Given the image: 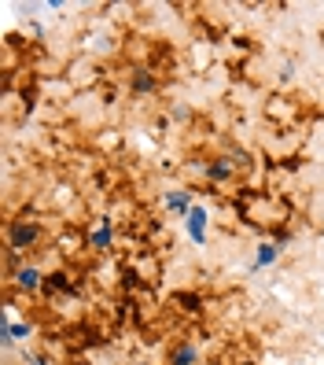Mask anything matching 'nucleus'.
<instances>
[{
	"label": "nucleus",
	"mask_w": 324,
	"mask_h": 365,
	"mask_svg": "<svg viewBox=\"0 0 324 365\" xmlns=\"http://www.w3.org/2000/svg\"><path fill=\"white\" fill-rule=\"evenodd\" d=\"M133 365H147V361H133Z\"/></svg>",
	"instance_id": "obj_15"
},
{
	"label": "nucleus",
	"mask_w": 324,
	"mask_h": 365,
	"mask_svg": "<svg viewBox=\"0 0 324 365\" xmlns=\"http://www.w3.org/2000/svg\"><path fill=\"white\" fill-rule=\"evenodd\" d=\"M33 336V329L26 325V321H11V314L4 310V317H0V347L11 351L15 343H26Z\"/></svg>",
	"instance_id": "obj_2"
},
{
	"label": "nucleus",
	"mask_w": 324,
	"mask_h": 365,
	"mask_svg": "<svg viewBox=\"0 0 324 365\" xmlns=\"http://www.w3.org/2000/svg\"><path fill=\"white\" fill-rule=\"evenodd\" d=\"M166 207L174 210V214H181V218H188V210L196 207V203H192V192L188 188H177V192H166Z\"/></svg>",
	"instance_id": "obj_10"
},
{
	"label": "nucleus",
	"mask_w": 324,
	"mask_h": 365,
	"mask_svg": "<svg viewBox=\"0 0 324 365\" xmlns=\"http://www.w3.org/2000/svg\"><path fill=\"white\" fill-rule=\"evenodd\" d=\"M203 178H207L210 185L229 181V178H232V159H210V163L203 166Z\"/></svg>",
	"instance_id": "obj_8"
},
{
	"label": "nucleus",
	"mask_w": 324,
	"mask_h": 365,
	"mask_svg": "<svg viewBox=\"0 0 324 365\" xmlns=\"http://www.w3.org/2000/svg\"><path fill=\"white\" fill-rule=\"evenodd\" d=\"M236 365H254V361H236Z\"/></svg>",
	"instance_id": "obj_14"
},
{
	"label": "nucleus",
	"mask_w": 324,
	"mask_h": 365,
	"mask_svg": "<svg viewBox=\"0 0 324 365\" xmlns=\"http://www.w3.org/2000/svg\"><path fill=\"white\" fill-rule=\"evenodd\" d=\"M41 240V222H30V218H19V222H8V251H30L33 244Z\"/></svg>",
	"instance_id": "obj_1"
},
{
	"label": "nucleus",
	"mask_w": 324,
	"mask_h": 365,
	"mask_svg": "<svg viewBox=\"0 0 324 365\" xmlns=\"http://www.w3.org/2000/svg\"><path fill=\"white\" fill-rule=\"evenodd\" d=\"M11 281H15L19 292H41V288H45V273H41L37 266H19L11 273Z\"/></svg>",
	"instance_id": "obj_4"
},
{
	"label": "nucleus",
	"mask_w": 324,
	"mask_h": 365,
	"mask_svg": "<svg viewBox=\"0 0 324 365\" xmlns=\"http://www.w3.org/2000/svg\"><path fill=\"white\" fill-rule=\"evenodd\" d=\"M184 229H188V240L196 244V247H203L207 244V229H210V214H207V207H192L188 210V218H184Z\"/></svg>",
	"instance_id": "obj_3"
},
{
	"label": "nucleus",
	"mask_w": 324,
	"mask_h": 365,
	"mask_svg": "<svg viewBox=\"0 0 324 365\" xmlns=\"http://www.w3.org/2000/svg\"><path fill=\"white\" fill-rule=\"evenodd\" d=\"M133 93L137 96H151V93H155V78H151V74H133Z\"/></svg>",
	"instance_id": "obj_11"
},
{
	"label": "nucleus",
	"mask_w": 324,
	"mask_h": 365,
	"mask_svg": "<svg viewBox=\"0 0 324 365\" xmlns=\"http://www.w3.org/2000/svg\"><path fill=\"white\" fill-rule=\"evenodd\" d=\"M111 240H115V222L100 218V222L93 225V236H89V244H93L96 251H107V247H111Z\"/></svg>",
	"instance_id": "obj_9"
},
{
	"label": "nucleus",
	"mask_w": 324,
	"mask_h": 365,
	"mask_svg": "<svg viewBox=\"0 0 324 365\" xmlns=\"http://www.w3.org/2000/svg\"><path fill=\"white\" fill-rule=\"evenodd\" d=\"M280 255H284V251H280V244H276V240H262V244L254 247V262H251V273L276 266V262H280Z\"/></svg>",
	"instance_id": "obj_5"
},
{
	"label": "nucleus",
	"mask_w": 324,
	"mask_h": 365,
	"mask_svg": "<svg viewBox=\"0 0 324 365\" xmlns=\"http://www.w3.org/2000/svg\"><path fill=\"white\" fill-rule=\"evenodd\" d=\"M23 361H26V365H48L45 354H33V351H23Z\"/></svg>",
	"instance_id": "obj_13"
},
{
	"label": "nucleus",
	"mask_w": 324,
	"mask_h": 365,
	"mask_svg": "<svg viewBox=\"0 0 324 365\" xmlns=\"http://www.w3.org/2000/svg\"><path fill=\"white\" fill-rule=\"evenodd\" d=\"M166 365H199V347H196L192 339H181V343H174V351H169Z\"/></svg>",
	"instance_id": "obj_6"
},
{
	"label": "nucleus",
	"mask_w": 324,
	"mask_h": 365,
	"mask_svg": "<svg viewBox=\"0 0 324 365\" xmlns=\"http://www.w3.org/2000/svg\"><path fill=\"white\" fill-rule=\"evenodd\" d=\"M177 303L184 307V314H199V310H203V299H199V295H192V292H181V295H177Z\"/></svg>",
	"instance_id": "obj_12"
},
{
	"label": "nucleus",
	"mask_w": 324,
	"mask_h": 365,
	"mask_svg": "<svg viewBox=\"0 0 324 365\" xmlns=\"http://www.w3.org/2000/svg\"><path fill=\"white\" fill-rule=\"evenodd\" d=\"M41 292H48V295H74L78 288L70 284V277L63 273V269H56V273H45V288Z\"/></svg>",
	"instance_id": "obj_7"
}]
</instances>
